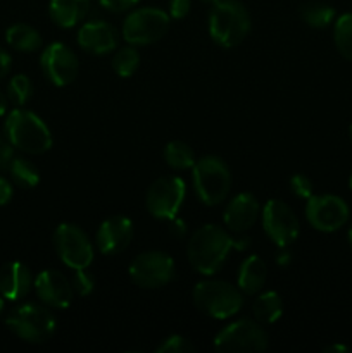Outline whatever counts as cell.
<instances>
[{
  "mask_svg": "<svg viewBox=\"0 0 352 353\" xmlns=\"http://www.w3.org/2000/svg\"><path fill=\"white\" fill-rule=\"evenodd\" d=\"M252 310L259 324H275L283 314V300L276 292H266L255 299Z\"/></svg>",
  "mask_w": 352,
  "mask_h": 353,
  "instance_id": "603a6c76",
  "label": "cell"
},
{
  "mask_svg": "<svg viewBox=\"0 0 352 353\" xmlns=\"http://www.w3.org/2000/svg\"><path fill=\"white\" fill-rule=\"evenodd\" d=\"M262 228L273 243L285 248L297 240L300 224L293 210L282 200H269L262 209Z\"/></svg>",
  "mask_w": 352,
  "mask_h": 353,
  "instance_id": "4fadbf2b",
  "label": "cell"
},
{
  "mask_svg": "<svg viewBox=\"0 0 352 353\" xmlns=\"http://www.w3.org/2000/svg\"><path fill=\"white\" fill-rule=\"evenodd\" d=\"M72 288L79 296H88L95 288V281H93L92 274L86 272V269H78L75 271V278H72Z\"/></svg>",
  "mask_w": 352,
  "mask_h": 353,
  "instance_id": "4dcf8cb0",
  "label": "cell"
},
{
  "mask_svg": "<svg viewBox=\"0 0 352 353\" xmlns=\"http://www.w3.org/2000/svg\"><path fill=\"white\" fill-rule=\"evenodd\" d=\"M300 17L307 26L321 30V28H326L333 23L335 9L323 2H309L300 9Z\"/></svg>",
  "mask_w": 352,
  "mask_h": 353,
  "instance_id": "d4e9b609",
  "label": "cell"
},
{
  "mask_svg": "<svg viewBox=\"0 0 352 353\" xmlns=\"http://www.w3.org/2000/svg\"><path fill=\"white\" fill-rule=\"evenodd\" d=\"M54 247L61 261L72 271L88 269L93 262V248L81 228L75 224H61L54 233Z\"/></svg>",
  "mask_w": 352,
  "mask_h": 353,
  "instance_id": "30bf717a",
  "label": "cell"
},
{
  "mask_svg": "<svg viewBox=\"0 0 352 353\" xmlns=\"http://www.w3.org/2000/svg\"><path fill=\"white\" fill-rule=\"evenodd\" d=\"M12 159H14L12 143L9 141V138L3 137V134L0 133V171L9 169Z\"/></svg>",
  "mask_w": 352,
  "mask_h": 353,
  "instance_id": "d6a6232c",
  "label": "cell"
},
{
  "mask_svg": "<svg viewBox=\"0 0 352 353\" xmlns=\"http://www.w3.org/2000/svg\"><path fill=\"white\" fill-rule=\"evenodd\" d=\"M349 241H351V247H352V223H351V228H349Z\"/></svg>",
  "mask_w": 352,
  "mask_h": 353,
  "instance_id": "ee69618b",
  "label": "cell"
},
{
  "mask_svg": "<svg viewBox=\"0 0 352 353\" xmlns=\"http://www.w3.org/2000/svg\"><path fill=\"white\" fill-rule=\"evenodd\" d=\"M33 286V276L30 269L21 262H7L0 268V295L16 302L24 299Z\"/></svg>",
  "mask_w": 352,
  "mask_h": 353,
  "instance_id": "d6986e66",
  "label": "cell"
},
{
  "mask_svg": "<svg viewBox=\"0 0 352 353\" xmlns=\"http://www.w3.org/2000/svg\"><path fill=\"white\" fill-rule=\"evenodd\" d=\"M164 161L168 162L169 168L176 171H185L195 165V155L193 150L182 140H173L166 145L164 148Z\"/></svg>",
  "mask_w": 352,
  "mask_h": 353,
  "instance_id": "cb8c5ba5",
  "label": "cell"
},
{
  "mask_svg": "<svg viewBox=\"0 0 352 353\" xmlns=\"http://www.w3.org/2000/svg\"><path fill=\"white\" fill-rule=\"evenodd\" d=\"M6 137L12 147L31 155H40L50 150L52 133L47 124L35 112L16 109L6 119Z\"/></svg>",
  "mask_w": 352,
  "mask_h": 353,
  "instance_id": "7a4b0ae2",
  "label": "cell"
},
{
  "mask_svg": "<svg viewBox=\"0 0 352 353\" xmlns=\"http://www.w3.org/2000/svg\"><path fill=\"white\" fill-rule=\"evenodd\" d=\"M192 0H169V14L175 19H183L190 12Z\"/></svg>",
  "mask_w": 352,
  "mask_h": 353,
  "instance_id": "e575fe53",
  "label": "cell"
},
{
  "mask_svg": "<svg viewBox=\"0 0 352 353\" xmlns=\"http://www.w3.org/2000/svg\"><path fill=\"white\" fill-rule=\"evenodd\" d=\"M116 30L104 21H90L78 31V45L93 55H104L117 48Z\"/></svg>",
  "mask_w": 352,
  "mask_h": 353,
  "instance_id": "e0dca14e",
  "label": "cell"
},
{
  "mask_svg": "<svg viewBox=\"0 0 352 353\" xmlns=\"http://www.w3.org/2000/svg\"><path fill=\"white\" fill-rule=\"evenodd\" d=\"M349 186H351V190H352V174H351V179H349Z\"/></svg>",
  "mask_w": 352,
  "mask_h": 353,
  "instance_id": "bcb514c9",
  "label": "cell"
},
{
  "mask_svg": "<svg viewBox=\"0 0 352 353\" xmlns=\"http://www.w3.org/2000/svg\"><path fill=\"white\" fill-rule=\"evenodd\" d=\"M7 95L14 105H24L33 95V83L26 74L14 76L7 86Z\"/></svg>",
  "mask_w": 352,
  "mask_h": 353,
  "instance_id": "f1b7e54d",
  "label": "cell"
},
{
  "mask_svg": "<svg viewBox=\"0 0 352 353\" xmlns=\"http://www.w3.org/2000/svg\"><path fill=\"white\" fill-rule=\"evenodd\" d=\"M169 28V16L155 7H144L126 17L123 37L131 45H150L161 40Z\"/></svg>",
  "mask_w": 352,
  "mask_h": 353,
  "instance_id": "ba28073f",
  "label": "cell"
},
{
  "mask_svg": "<svg viewBox=\"0 0 352 353\" xmlns=\"http://www.w3.org/2000/svg\"><path fill=\"white\" fill-rule=\"evenodd\" d=\"M41 69L55 86H68L76 79L79 62L75 52L64 43H52L41 54Z\"/></svg>",
  "mask_w": 352,
  "mask_h": 353,
  "instance_id": "5bb4252c",
  "label": "cell"
},
{
  "mask_svg": "<svg viewBox=\"0 0 352 353\" xmlns=\"http://www.w3.org/2000/svg\"><path fill=\"white\" fill-rule=\"evenodd\" d=\"M7 327L26 343H45L55 333V319L45 307L24 303L17 307L6 319Z\"/></svg>",
  "mask_w": 352,
  "mask_h": 353,
  "instance_id": "8992f818",
  "label": "cell"
},
{
  "mask_svg": "<svg viewBox=\"0 0 352 353\" xmlns=\"http://www.w3.org/2000/svg\"><path fill=\"white\" fill-rule=\"evenodd\" d=\"M324 352H326V353H335V352H337V353H347L349 347L337 343V345H330V347H326V348H324Z\"/></svg>",
  "mask_w": 352,
  "mask_h": 353,
  "instance_id": "f35d334b",
  "label": "cell"
},
{
  "mask_svg": "<svg viewBox=\"0 0 352 353\" xmlns=\"http://www.w3.org/2000/svg\"><path fill=\"white\" fill-rule=\"evenodd\" d=\"M7 112V97L0 92V117Z\"/></svg>",
  "mask_w": 352,
  "mask_h": 353,
  "instance_id": "ab89813d",
  "label": "cell"
},
{
  "mask_svg": "<svg viewBox=\"0 0 352 353\" xmlns=\"http://www.w3.org/2000/svg\"><path fill=\"white\" fill-rule=\"evenodd\" d=\"M349 205L337 195H313L307 199L306 217L314 230L333 233L349 221Z\"/></svg>",
  "mask_w": 352,
  "mask_h": 353,
  "instance_id": "7c38bea8",
  "label": "cell"
},
{
  "mask_svg": "<svg viewBox=\"0 0 352 353\" xmlns=\"http://www.w3.org/2000/svg\"><path fill=\"white\" fill-rule=\"evenodd\" d=\"M88 10L90 0H50L48 6L52 21L64 30L81 23Z\"/></svg>",
  "mask_w": 352,
  "mask_h": 353,
  "instance_id": "ffe728a7",
  "label": "cell"
},
{
  "mask_svg": "<svg viewBox=\"0 0 352 353\" xmlns=\"http://www.w3.org/2000/svg\"><path fill=\"white\" fill-rule=\"evenodd\" d=\"M193 350H195V347L192 345V341L186 340L185 336H179V334L166 338L164 343L157 347V353H190Z\"/></svg>",
  "mask_w": 352,
  "mask_h": 353,
  "instance_id": "f546056e",
  "label": "cell"
},
{
  "mask_svg": "<svg viewBox=\"0 0 352 353\" xmlns=\"http://www.w3.org/2000/svg\"><path fill=\"white\" fill-rule=\"evenodd\" d=\"M6 40L14 50L17 52H30L38 50L41 47V37L35 28L28 26V24H14L6 31Z\"/></svg>",
  "mask_w": 352,
  "mask_h": 353,
  "instance_id": "7402d4cb",
  "label": "cell"
},
{
  "mask_svg": "<svg viewBox=\"0 0 352 353\" xmlns=\"http://www.w3.org/2000/svg\"><path fill=\"white\" fill-rule=\"evenodd\" d=\"M276 261H278L280 265L289 264V262H290V254H286V252H283V254L278 255V259H276Z\"/></svg>",
  "mask_w": 352,
  "mask_h": 353,
  "instance_id": "60d3db41",
  "label": "cell"
},
{
  "mask_svg": "<svg viewBox=\"0 0 352 353\" xmlns=\"http://www.w3.org/2000/svg\"><path fill=\"white\" fill-rule=\"evenodd\" d=\"M268 278L266 262L257 255L245 259L238 271V290L245 295H257Z\"/></svg>",
  "mask_w": 352,
  "mask_h": 353,
  "instance_id": "44dd1931",
  "label": "cell"
},
{
  "mask_svg": "<svg viewBox=\"0 0 352 353\" xmlns=\"http://www.w3.org/2000/svg\"><path fill=\"white\" fill-rule=\"evenodd\" d=\"M333 40L338 52L352 61V12L338 17L333 28Z\"/></svg>",
  "mask_w": 352,
  "mask_h": 353,
  "instance_id": "4316f807",
  "label": "cell"
},
{
  "mask_svg": "<svg viewBox=\"0 0 352 353\" xmlns=\"http://www.w3.org/2000/svg\"><path fill=\"white\" fill-rule=\"evenodd\" d=\"M185 233H186L185 223H183L182 219H178V217H173L171 219V234L173 236L182 238Z\"/></svg>",
  "mask_w": 352,
  "mask_h": 353,
  "instance_id": "74e56055",
  "label": "cell"
},
{
  "mask_svg": "<svg viewBox=\"0 0 352 353\" xmlns=\"http://www.w3.org/2000/svg\"><path fill=\"white\" fill-rule=\"evenodd\" d=\"M10 199H12V186H10L7 179L0 176V207L6 205Z\"/></svg>",
  "mask_w": 352,
  "mask_h": 353,
  "instance_id": "d590c367",
  "label": "cell"
},
{
  "mask_svg": "<svg viewBox=\"0 0 352 353\" xmlns=\"http://www.w3.org/2000/svg\"><path fill=\"white\" fill-rule=\"evenodd\" d=\"M214 348L228 353L264 352L268 348V334L251 319H240L228 324L214 338Z\"/></svg>",
  "mask_w": 352,
  "mask_h": 353,
  "instance_id": "52a82bcc",
  "label": "cell"
},
{
  "mask_svg": "<svg viewBox=\"0 0 352 353\" xmlns=\"http://www.w3.org/2000/svg\"><path fill=\"white\" fill-rule=\"evenodd\" d=\"M3 307H6V303H3V296L0 295V316H2V312H3Z\"/></svg>",
  "mask_w": 352,
  "mask_h": 353,
  "instance_id": "b9f144b4",
  "label": "cell"
},
{
  "mask_svg": "<svg viewBox=\"0 0 352 353\" xmlns=\"http://www.w3.org/2000/svg\"><path fill=\"white\" fill-rule=\"evenodd\" d=\"M349 137H351V141H352V124H351V128H349Z\"/></svg>",
  "mask_w": 352,
  "mask_h": 353,
  "instance_id": "f6af8a7d",
  "label": "cell"
},
{
  "mask_svg": "<svg viewBox=\"0 0 352 353\" xmlns=\"http://www.w3.org/2000/svg\"><path fill=\"white\" fill-rule=\"evenodd\" d=\"M247 247V240H235L228 231L221 230L219 226L206 224L190 236L186 254H188L190 265L197 272L213 276L223 268L231 248L244 250Z\"/></svg>",
  "mask_w": 352,
  "mask_h": 353,
  "instance_id": "6da1fadb",
  "label": "cell"
},
{
  "mask_svg": "<svg viewBox=\"0 0 352 353\" xmlns=\"http://www.w3.org/2000/svg\"><path fill=\"white\" fill-rule=\"evenodd\" d=\"M140 64V54L135 50V47H124L114 54L113 69L121 78H130Z\"/></svg>",
  "mask_w": 352,
  "mask_h": 353,
  "instance_id": "83f0119b",
  "label": "cell"
},
{
  "mask_svg": "<svg viewBox=\"0 0 352 353\" xmlns=\"http://www.w3.org/2000/svg\"><path fill=\"white\" fill-rule=\"evenodd\" d=\"M259 216V202L251 193H240L228 203L224 210V224L231 233L251 230Z\"/></svg>",
  "mask_w": 352,
  "mask_h": 353,
  "instance_id": "ac0fdd59",
  "label": "cell"
},
{
  "mask_svg": "<svg viewBox=\"0 0 352 353\" xmlns=\"http://www.w3.org/2000/svg\"><path fill=\"white\" fill-rule=\"evenodd\" d=\"M200 2L211 3V6H214V3H217V2H219V0H200Z\"/></svg>",
  "mask_w": 352,
  "mask_h": 353,
  "instance_id": "7bdbcfd3",
  "label": "cell"
},
{
  "mask_svg": "<svg viewBox=\"0 0 352 353\" xmlns=\"http://www.w3.org/2000/svg\"><path fill=\"white\" fill-rule=\"evenodd\" d=\"M10 64H12V61H10V55L7 54L3 48H0V79H3L7 74H9Z\"/></svg>",
  "mask_w": 352,
  "mask_h": 353,
  "instance_id": "8d00e7d4",
  "label": "cell"
},
{
  "mask_svg": "<svg viewBox=\"0 0 352 353\" xmlns=\"http://www.w3.org/2000/svg\"><path fill=\"white\" fill-rule=\"evenodd\" d=\"M9 172L12 176L14 183L19 185L21 188H35L40 181V172L31 164L30 161L21 157H14L9 165Z\"/></svg>",
  "mask_w": 352,
  "mask_h": 353,
  "instance_id": "484cf974",
  "label": "cell"
},
{
  "mask_svg": "<svg viewBox=\"0 0 352 353\" xmlns=\"http://www.w3.org/2000/svg\"><path fill=\"white\" fill-rule=\"evenodd\" d=\"M133 238V223L124 216L109 217L97 231V247L104 255H117L128 248Z\"/></svg>",
  "mask_w": 352,
  "mask_h": 353,
  "instance_id": "2e32d148",
  "label": "cell"
},
{
  "mask_svg": "<svg viewBox=\"0 0 352 353\" xmlns=\"http://www.w3.org/2000/svg\"><path fill=\"white\" fill-rule=\"evenodd\" d=\"M130 278L140 288H162L175 278V262L164 252H144L130 264Z\"/></svg>",
  "mask_w": 352,
  "mask_h": 353,
  "instance_id": "9c48e42d",
  "label": "cell"
},
{
  "mask_svg": "<svg viewBox=\"0 0 352 353\" xmlns=\"http://www.w3.org/2000/svg\"><path fill=\"white\" fill-rule=\"evenodd\" d=\"M186 195V186L182 178L164 176L155 179L147 192V209L155 219L171 221L178 216Z\"/></svg>",
  "mask_w": 352,
  "mask_h": 353,
  "instance_id": "8fae6325",
  "label": "cell"
},
{
  "mask_svg": "<svg viewBox=\"0 0 352 353\" xmlns=\"http://www.w3.org/2000/svg\"><path fill=\"white\" fill-rule=\"evenodd\" d=\"M140 0H99L100 6L104 9L110 10V12H123V10L131 9L135 3H138Z\"/></svg>",
  "mask_w": 352,
  "mask_h": 353,
  "instance_id": "836d02e7",
  "label": "cell"
},
{
  "mask_svg": "<svg viewBox=\"0 0 352 353\" xmlns=\"http://www.w3.org/2000/svg\"><path fill=\"white\" fill-rule=\"evenodd\" d=\"M192 296L197 309L213 319H228L238 314L244 305L240 290L224 281L197 283Z\"/></svg>",
  "mask_w": 352,
  "mask_h": 353,
  "instance_id": "5b68a950",
  "label": "cell"
},
{
  "mask_svg": "<svg viewBox=\"0 0 352 353\" xmlns=\"http://www.w3.org/2000/svg\"><path fill=\"white\" fill-rule=\"evenodd\" d=\"M251 31V16L237 0H219L209 14V33L217 45L231 48L240 45Z\"/></svg>",
  "mask_w": 352,
  "mask_h": 353,
  "instance_id": "3957f363",
  "label": "cell"
},
{
  "mask_svg": "<svg viewBox=\"0 0 352 353\" xmlns=\"http://www.w3.org/2000/svg\"><path fill=\"white\" fill-rule=\"evenodd\" d=\"M193 188L206 205H219L231 188V172L226 162L216 155H206L193 165Z\"/></svg>",
  "mask_w": 352,
  "mask_h": 353,
  "instance_id": "277c9868",
  "label": "cell"
},
{
  "mask_svg": "<svg viewBox=\"0 0 352 353\" xmlns=\"http://www.w3.org/2000/svg\"><path fill=\"white\" fill-rule=\"evenodd\" d=\"M33 286L38 299L52 309H68L75 299L72 283L61 271H55V269H47V271L40 272L33 281Z\"/></svg>",
  "mask_w": 352,
  "mask_h": 353,
  "instance_id": "9a60e30c",
  "label": "cell"
},
{
  "mask_svg": "<svg viewBox=\"0 0 352 353\" xmlns=\"http://www.w3.org/2000/svg\"><path fill=\"white\" fill-rule=\"evenodd\" d=\"M290 190L295 196L299 199H311L313 196V183L307 176L304 174H295L290 178Z\"/></svg>",
  "mask_w": 352,
  "mask_h": 353,
  "instance_id": "1f68e13d",
  "label": "cell"
}]
</instances>
